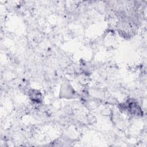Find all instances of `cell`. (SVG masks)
I'll return each mask as SVG.
<instances>
[{
	"mask_svg": "<svg viewBox=\"0 0 147 147\" xmlns=\"http://www.w3.org/2000/svg\"><path fill=\"white\" fill-rule=\"evenodd\" d=\"M29 96L32 100L34 102H38L40 101L41 98V94L37 90H30L29 91Z\"/></svg>",
	"mask_w": 147,
	"mask_h": 147,
	"instance_id": "cell-1",
	"label": "cell"
}]
</instances>
